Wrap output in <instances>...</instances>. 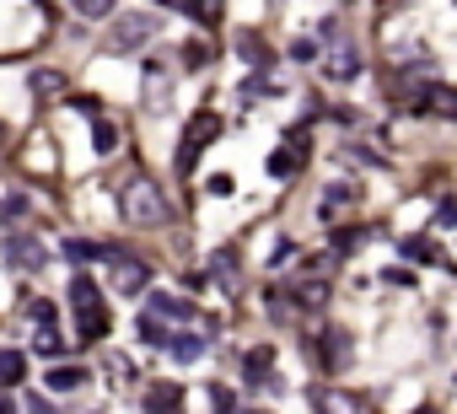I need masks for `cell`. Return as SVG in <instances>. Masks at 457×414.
<instances>
[{"mask_svg": "<svg viewBox=\"0 0 457 414\" xmlns=\"http://www.w3.org/2000/svg\"><path fill=\"white\" fill-rule=\"evenodd\" d=\"M118 211L129 216V226H162V221L172 216V204H167V194H162L146 172H135V178H124Z\"/></svg>", "mask_w": 457, "mask_h": 414, "instance_id": "1", "label": "cell"}, {"mask_svg": "<svg viewBox=\"0 0 457 414\" xmlns=\"http://www.w3.org/2000/svg\"><path fill=\"white\" fill-rule=\"evenodd\" d=\"M71 307H76V318H81V339H103V334L113 328V318H108V307H103V291H97L92 274H76V280H71Z\"/></svg>", "mask_w": 457, "mask_h": 414, "instance_id": "2", "label": "cell"}, {"mask_svg": "<svg viewBox=\"0 0 457 414\" xmlns=\"http://www.w3.org/2000/svg\"><path fill=\"white\" fill-rule=\"evenodd\" d=\"M156 33H162V17H151V12H129V17H118V27L108 33V49H113V54L141 49V43H151Z\"/></svg>", "mask_w": 457, "mask_h": 414, "instance_id": "3", "label": "cell"}, {"mask_svg": "<svg viewBox=\"0 0 457 414\" xmlns=\"http://www.w3.org/2000/svg\"><path fill=\"white\" fill-rule=\"evenodd\" d=\"M221 134V119L216 113H194L188 119V129H183V146H178V172H188L194 162H200V151Z\"/></svg>", "mask_w": 457, "mask_h": 414, "instance_id": "4", "label": "cell"}, {"mask_svg": "<svg viewBox=\"0 0 457 414\" xmlns=\"http://www.w3.org/2000/svg\"><path fill=\"white\" fill-rule=\"evenodd\" d=\"M0 258L33 274V269H43V242H38V237H27V232H11L6 242H0Z\"/></svg>", "mask_w": 457, "mask_h": 414, "instance_id": "5", "label": "cell"}, {"mask_svg": "<svg viewBox=\"0 0 457 414\" xmlns=\"http://www.w3.org/2000/svg\"><path fill=\"white\" fill-rule=\"evenodd\" d=\"M146 318H156V323H172V328H183L188 318H200L183 296H172V291H156L151 302H146Z\"/></svg>", "mask_w": 457, "mask_h": 414, "instance_id": "6", "label": "cell"}, {"mask_svg": "<svg viewBox=\"0 0 457 414\" xmlns=\"http://www.w3.org/2000/svg\"><path fill=\"white\" fill-rule=\"evenodd\" d=\"M167 103H172V71H167L162 59H151V65H146V108L162 113Z\"/></svg>", "mask_w": 457, "mask_h": 414, "instance_id": "7", "label": "cell"}, {"mask_svg": "<svg viewBox=\"0 0 457 414\" xmlns=\"http://www.w3.org/2000/svg\"><path fill=\"white\" fill-rule=\"evenodd\" d=\"M113 286H118V296H141V291L151 286V269H146L141 258H118V269H113Z\"/></svg>", "mask_w": 457, "mask_h": 414, "instance_id": "8", "label": "cell"}, {"mask_svg": "<svg viewBox=\"0 0 457 414\" xmlns=\"http://www.w3.org/2000/svg\"><path fill=\"white\" fill-rule=\"evenodd\" d=\"M350 356H355V344H350V334L329 328V339H323V366H329V372H339V366H350Z\"/></svg>", "mask_w": 457, "mask_h": 414, "instance_id": "9", "label": "cell"}, {"mask_svg": "<svg viewBox=\"0 0 457 414\" xmlns=\"http://www.w3.org/2000/svg\"><path fill=\"white\" fill-rule=\"evenodd\" d=\"M415 108H430V113H446V119H452V113H457V92H452V87H441V81H430V87L420 92V103H415Z\"/></svg>", "mask_w": 457, "mask_h": 414, "instance_id": "10", "label": "cell"}, {"mask_svg": "<svg viewBox=\"0 0 457 414\" xmlns=\"http://www.w3.org/2000/svg\"><path fill=\"white\" fill-rule=\"evenodd\" d=\"M146 414H183V387H151V398H146Z\"/></svg>", "mask_w": 457, "mask_h": 414, "instance_id": "11", "label": "cell"}, {"mask_svg": "<svg viewBox=\"0 0 457 414\" xmlns=\"http://www.w3.org/2000/svg\"><path fill=\"white\" fill-rule=\"evenodd\" d=\"M329 76H334V81H355V76H361V54H355V49H334V54H329Z\"/></svg>", "mask_w": 457, "mask_h": 414, "instance_id": "12", "label": "cell"}, {"mask_svg": "<svg viewBox=\"0 0 457 414\" xmlns=\"http://www.w3.org/2000/svg\"><path fill=\"white\" fill-rule=\"evenodd\" d=\"M248 382H275V350H248Z\"/></svg>", "mask_w": 457, "mask_h": 414, "instance_id": "13", "label": "cell"}, {"mask_svg": "<svg viewBox=\"0 0 457 414\" xmlns=\"http://www.w3.org/2000/svg\"><path fill=\"white\" fill-rule=\"evenodd\" d=\"M210 274H221V286H226V291H237V286H242V274H237V253H232V248H221V253L210 258Z\"/></svg>", "mask_w": 457, "mask_h": 414, "instance_id": "14", "label": "cell"}, {"mask_svg": "<svg viewBox=\"0 0 457 414\" xmlns=\"http://www.w3.org/2000/svg\"><path fill=\"white\" fill-rule=\"evenodd\" d=\"M237 54H242L248 65H258V71L270 65V49H264V38H258V33H237Z\"/></svg>", "mask_w": 457, "mask_h": 414, "instance_id": "15", "label": "cell"}, {"mask_svg": "<svg viewBox=\"0 0 457 414\" xmlns=\"http://www.w3.org/2000/svg\"><path fill=\"white\" fill-rule=\"evenodd\" d=\"M43 382H49L54 393H71V387H81V382H87V366H54Z\"/></svg>", "mask_w": 457, "mask_h": 414, "instance_id": "16", "label": "cell"}, {"mask_svg": "<svg viewBox=\"0 0 457 414\" xmlns=\"http://www.w3.org/2000/svg\"><path fill=\"white\" fill-rule=\"evenodd\" d=\"M167 350H172L178 361H200V356H205V339H194V334H172V339H167Z\"/></svg>", "mask_w": 457, "mask_h": 414, "instance_id": "17", "label": "cell"}, {"mask_svg": "<svg viewBox=\"0 0 457 414\" xmlns=\"http://www.w3.org/2000/svg\"><path fill=\"white\" fill-rule=\"evenodd\" d=\"M339 204H355V183H329V194H323V216H339Z\"/></svg>", "mask_w": 457, "mask_h": 414, "instance_id": "18", "label": "cell"}, {"mask_svg": "<svg viewBox=\"0 0 457 414\" xmlns=\"http://www.w3.org/2000/svg\"><path fill=\"white\" fill-rule=\"evenodd\" d=\"M27 377V361L17 356V350H0V387H11V382H22Z\"/></svg>", "mask_w": 457, "mask_h": 414, "instance_id": "19", "label": "cell"}, {"mask_svg": "<svg viewBox=\"0 0 457 414\" xmlns=\"http://www.w3.org/2000/svg\"><path fill=\"white\" fill-rule=\"evenodd\" d=\"M317 409L323 414H366L355 398H345V393H317Z\"/></svg>", "mask_w": 457, "mask_h": 414, "instance_id": "20", "label": "cell"}, {"mask_svg": "<svg viewBox=\"0 0 457 414\" xmlns=\"http://www.w3.org/2000/svg\"><path fill=\"white\" fill-rule=\"evenodd\" d=\"M65 258H71V264H92V258H108V248H97V242H81V237H71V242H65Z\"/></svg>", "mask_w": 457, "mask_h": 414, "instance_id": "21", "label": "cell"}, {"mask_svg": "<svg viewBox=\"0 0 457 414\" xmlns=\"http://www.w3.org/2000/svg\"><path fill=\"white\" fill-rule=\"evenodd\" d=\"M301 162H307V151H291V146H286V151H275V157H270V172H275V178H291Z\"/></svg>", "mask_w": 457, "mask_h": 414, "instance_id": "22", "label": "cell"}, {"mask_svg": "<svg viewBox=\"0 0 457 414\" xmlns=\"http://www.w3.org/2000/svg\"><path fill=\"white\" fill-rule=\"evenodd\" d=\"M296 302H301V307H312V312H317V307H323V302H329V286H323V280H307V286H296Z\"/></svg>", "mask_w": 457, "mask_h": 414, "instance_id": "23", "label": "cell"}, {"mask_svg": "<svg viewBox=\"0 0 457 414\" xmlns=\"http://www.w3.org/2000/svg\"><path fill=\"white\" fill-rule=\"evenodd\" d=\"M188 12H194V22L216 27V22H221V0H188Z\"/></svg>", "mask_w": 457, "mask_h": 414, "instance_id": "24", "label": "cell"}, {"mask_svg": "<svg viewBox=\"0 0 457 414\" xmlns=\"http://www.w3.org/2000/svg\"><path fill=\"white\" fill-rule=\"evenodd\" d=\"M33 92H38V97H59V92H65V76H54V71H38V76H33Z\"/></svg>", "mask_w": 457, "mask_h": 414, "instance_id": "25", "label": "cell"}, {"mask_svg": "<svg viewBox=\"0 0 457 414\" xmlns=\"http://www.w3.org/2000/svg\"><path fill=\"white\" fill-rule=\"evenodd\" d=\"M33 350H38V356H59V334H54V328H38V334H33Z\"/></svg>", "mask_w": 457, "mask_h": 414, "instance_id": "26", "label": "cell"}, {"mask_svg": "<svg viewBox=\"0 0 457 414\" xmlns=\"http://www.w3.org/2000/svg\"><path fill=\"white\" fill-rule=\"evenodd\" d=\"M404 253H409V258H420V264H436V258H441V253H436V248H430L425 237H415V242H404Z\"/></svg>", "mask_w": 457, "mask_h": 414, "instance_id": "27", "label": "cell"}, {"mask_svg": "<svg viewBox=\"0 0 457 414\" xmlns=\"http://www.w3.org/2000/svg\"><path fill=\"white\" fill-rule=\"evenodd\" d=\"M291 59H296V65H312V59H317V43H312V38H296V43H291Z\"/></svg>", "mask_w": 457, "mask_h": 414, "instance_id": "28", "label": "cell"}, {"mask_svg": "<svg viewBox=\"0 0 457 414\" xmlns=\"http://www.w3.org/2000/svg\"><path fill=\"white\" fill-rule=\"evenodd\" d=\"M76 12H81V17H108L113 0H76Z\"/></svg>", "mask_w": 457, "mask_h": 414, "instance_id": "29", "label": "cell"}, {"mask_svg": "<svg viewBox=\"0 0 457 414\" xmlns=\"http://www.w3.org/2000/svg\"><path fill=\"white\" fill-rule=\"evenodd\" d=\"M366 232H334V253H355Z\"/></svg>", "mask_w": 457, "mask_h": 414, "instance_id": "30", "label": "cell"}, {"mask_svg": "<svg viewBox=\"0 0 457 414\" xmlns=\"http://www.w3.org/2000/svg\"><path fill=\"white\" fill-rule=\"evenodd\" d=\"M210 403H216V414H232L237 409L232 403V387H216V382H210Z\"/></svg>", "mask_w": 457, "mask_h": 414, "instance_id": "31", "label": "cell"}, {"mask_svg": "<svg viewBox=\"0 0 457 414\" xmlns=\"http://www.w3.org/2000/svg\"><path fill=\"white\" fill-rule=\"evenodd\" d=\"M205 59H210V54H205V43H188V49H183V65H188V71H200Z\"/></svg>", "mask_w": 457, "mask_h": 414, "instance_id": "32", "label": "cell"}, {"mask_svg": "<svg viewBox=\"0 0 457 414\" xmlns=\"http://www.w3.org/2000/svg\"><path fill=\"white\" fill-rule=\"evenodd\" d=\"M205 188H210V194H216V199H226V194H232V172H216V178H210V183H205Z\"/></svg>", "mask_w": 457, "mask_h": 414, "instance_id": "33", "label": "cell"}, {"mask_svg": "<svg viewBox=\"0 0 457 414\" xmlns=\"http://www.w3.org/2000/svg\"><path fill=\"white\" fill-rule=\"evenodd\" d=\"M113 141H118V134H113V124H97V151H103V157L113 151Z\"/></svg>", "mask_w": 457, "mask_h": 414, "instance_id": "34", "label": "cell"}, {"mask_svg": "<svg viewBox=\"0 0 457 414\" xmlns=\"http://www.w3.org/2000/svg\"><path fill=\"white\" fill-rule=\"evenodd\" d=\"M71 108L87 113V119H97V97H71Z\"/></svg>", "mask_w": 457, "mask_h": 414, "instance_id": "35", "label": "cell"}, {"mask_svg": "<svg viewBox=\"0 0 457 414\" xmlns=\"http://www.w3.org/2000/svg\"><path fill=\"white\" fill-rule=\"evenodd\" d=\"M441 226H457V199H441Z\"/></svg>", "mask_w": 457, "mask_h": 414, "instance_id": "36", "label": "cell"}, {"mask_svg": "<svg viewBox=\"0 0 457 414\" xmlns=\"http://www.w3.org/2000/svg\"><path fill=\"white\" fill-rule=\"evenodd\" d=\"M0 414H17V403H11V398H6V393H0Z\"/></svg>", "mask_w": 457, "mask_h": 414, "instance_id": "37", "label": "cell"}, {"mask_svg": "<svg viewBox=\"0 0 457 414\" xmlns=\"http://www.w3.org/2000/svg\"><path fill=\"white\" fill-rule=\"evenodd\" d=\"M420 414H436V409H420Z\"/></svg>", "mask_w": 457, "mask_h": 414, "instance_id": "38", "label": "cell"}, {"mask_svg": "<svg viewBox=\"0 0 457 414\" xmlns=\"http://www.w3.org/2000/svg\"><path fill=\"white\" fill-rule=\"evenodd\" d=\"M253 414H258V409H253Z\"/></svg>", "mask_w": 457, "mask_h": 414, "instance_id": "39", "label": "cell"}]
</instances>
